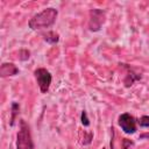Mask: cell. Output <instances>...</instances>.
Instances as JSON below:
<instances>
[{
    "instance_id": "obj_7",
    "label": "cell",
    "mask_w": 149,
    "mask_h": 149,
    "mask_svg": "<svg viewBox=\"0 0 149 149\" xmlns=\"http://www.w3.org/2000/svg\"><path fill=\"white\" fill-rule=\"evenodd\" d=\"M17 73H19V68L14 63L5 62L0 65V76L2 78L13 77V76H16Z\"/></svg>"
},
{
    "instance_id": "obj_4",
    "label": "cell",
    "mask_w": 149,
    "mask_h": 149,
    "mask_svg": "<svg viewBox=\"0 0 149 149\" xmlns=\"http://www.w3.org/2000/svg\"><path fill=\"white\" fill-rule=\"evenodd\" d=\"M34 76L36 79V83L38 85V88L41 93H47L50 88L51 81H52V76L51 73L45 69V68H37L34 71Z\"/></svg>"
},
{
    "instance_id": "obj_11",
    "label": "cell",
    "mask_w": 149,
    "mask_h": 149,
    "mask_svg": "<svg viewBox=\"0 0 149 149\" xmlns=\"http://www.w3.org/2000/svg\"><path fill=\"white\" fill-rule=\"evenodd\" d=\"M93 140V133L92 132H84V136H83V140H81V144L83 146H88L91 144Z\"/></svg>"
},
{
    "instance_id": "obj_9",
    "label": "cell",
    "mask_w": 149,
    "mask_h": 149,
    "mask_svg": "<svg viewBox=\"0 0 149 149\" xmlns=\"http://www.w3.org/2000/svg\"><path fill=\"white\" fill-rule=\"evenodd\" d=\"M19 113H20V105H19V102L13 101L12 105H10V120H9V126L10 127L14 126L15 120H16Z\"/></svg>"
},
{
    "instance_id": "obj_16",
    "label": "cell",
    "mask_w": 149,
    "mask_h": 149,
    "mask_svg": "<svg viewBox=\"0 0 149 149\" xmlns=\"http://www.w3.org/2000/svg\"><path fill=\"white\" fill-rule=\"evenodd\" d=\"M139 140H149V133H143L139 136Z\"/></svg>"
},
{
    "instance_id": "obj_8",
    "label": "cell",
    "mask_w": 149,
    "mask_h": 149,
    "mask_svg": "<svg viewBox=\"0 0 149 149\" xmlns=\"http://www.w3.org/2000/svg\"><path fill=\"white\" fill-rule=\"evenodd\" d=\"M42 37L49 44H56L59 41V34L56 33V31H54V30H49L47 33H43L42 34Z\"/></svg>"
},
{
    "instance_id": "obj_5",
    "label": "cell",
    "mask_w": 149,
    "mask_h": 149,
    "mask_svg": "<svg viewBox=\"0 0 149 149\" xmlns=\"http://www.w3.org/2000/svg\"><path fill=\"white\" fill-rule=\"evenodd\" d=\"M118 125L125 134L132 135L137 130V120L129 113H122L118 118Z\"/></svg>"
},
{
    "instance_id": "obj_10",
    "label": "cell",
    "mask_w": 149,
    "mask_h": 149,
    "mask_svg": "<svg viewBox=\"0 0 149 149\" xmlns=\"http://www.w3.org/2000/svg\"><path fill=\"white\" fill-rule=\"evenodd\" d=\"M17 58L20 59V61H22V62H24V61H28L29 58H30V51L28 50V49H20L19 50V52H17Z\"/></svg>"
},
{
    "instance_id": "obj_3",
    "label": "cell",
    "mask_w": 149,
    "mask_h": 149,
    "mask_svg": "<svg viewBox=\"0 0 149 149\" xmlns=\"http://www.w3.org/2000/svg\"><path fill=\"white\" fill-rule=\"evenodd\" d=\"M106 19V12L100 8H92L90 10V20L87 28L90 31L97 33L101 30V27Z\"/></svg>"
},
{
    "instance_id": "obj_15",
    "label": "cell",
    "mask_w": 149,
    "mask_h": 149,
    "mask_svg": "<svg viewBox=\"0 0 149 149\" xmlns=\"http://www.w3.org/2000/svg\"><path fill=\"white\" fill-rule=\"evenodd\" d=\"M111 130H112V139H111L109 146H111V149H114V143H113V142H114V140H113V139H114V127H113V126L111 127Z\"/></svg>"
},
{
    "instance_id": "obj_14",
    "label": "cell",
    "mask_w": 149,
    "mask_h": 149,
    "mask_svg": "<svg viewBox=\"0 0 149 149\" xmlns=\"http://www.w3.org/2000/svg\"><path fill=\"white\" fill-rule=\"evenodd\" d=\"M132 146H134V142L129 139H122L121 141V149H129Z\"/></svg>"
},
{
    "instance_id": "obj_17",
    "label": "cell",
    "mask_w": 149,
    "mask_h": 149,
    "mask_svg": "<svg viewBox=\"0 0 149 149\" xmlns=\"http://www.w3.org/2000/svg\"><path fill=\"white\" fill-rule=\"evenodd\" d=\"M102 149H106V148H102Z\"/></svg>"
},
{
    "instance_id": "obj_1",
    "label": "cell",
    "mask_w": 149,
    "mask_h": 149,
    "mask_svg": "<svg viewBox=\"0 0 149 149\" xmlns=\"http://www.w3.org/2000/svg\"><path fill=\"white\" fill-rule=\"evenodd\" d=\"M58 16V10L54 7H48L44 8L43 10L38 12L31 19L28 21V26L31 30H41V29H47L54 26Z\"/></svg>"
},
{
    "instance_id": "obj_13",
    "label": "cell",
    "mask_w": 149,
    "mask_h": 149,
    "mask_svg": "<svg viewBox=\"0 0 149 149\" xmlns=\"http://www.w3.org/2000/svg\"><path fill=\"white\" fill-rule=\"evenodd\" d=\"M80 121H81V125L84 127H88L90 126V119L87 116V112L86 111H81V114H80Z\"/></svg>"
},
{
    "instance_id": "obj_12",
    "label": "cell",
    "mask_w": 149,
    "mask_h": 149,
    "mask_svg": "<svg viewBox=\"0 0 149 149\" xmlns=\"http://www.w3.org/2000/svg\"><path fill=\"white\" fill-rule=\"evenodd\" d=\"M137 125L142 128H148L149 127V115H142L137 120Z\"/></svg>"
},
{
    "instance_id": "obj_6",
    "label": "cell",
    "mask_w": 149,
    "mask_h": 149,
    "mask_svg": "<svg viewBox=\"0 0 149 149\" xmlns=\"http://www.w3.org/2000/svg\"><path fill=\"white\" fill-rule=\"evenodd\" d=\"M120 65H122V66L127 70L126 77H125V79H123V84H125L126 87H130L135 81H137V80H140V79L142 78V74L139 73L137 71H135L130 65H128V64H123V63L120 64Z\"/></svg>"
},
{
    "instance_id": "obj_2",
    "label": "cell",
    "mask_w": 149,
    "mask_h": 149,
    "mask_svg": "<svg viewBox=\"0 0 149 149\" xmlns=\"http://www.w3.org/2000/svg\"><path fill=\"white\" fill-rule=\"evenodd\" d=\"M16 149H35L30 127L23 119H21L19 123V132L16 134Z\"/></svg>"
}]
</instances>
